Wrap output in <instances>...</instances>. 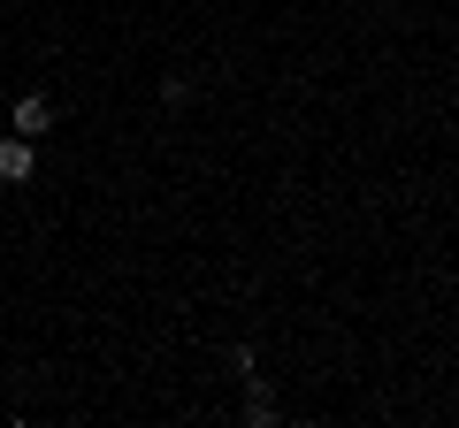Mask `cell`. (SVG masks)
<instances>
[{
	"instance_id": "6da1fadb",
	"label": "cell",
	"mask_w": 459,
	"mask_h": 428,
	"mask_svg": "<svg viewBox=\"0 0 459 428\" xmlns=\"http://www.w3.org/2000/svg\"><path fill=\"white\" fill-rule=\"evenodd\" d=\"M39 176V153H31V138H0V184H31Z\"/></svg>"
},
{
	"instance_id": "7a4b0ae2",
	"label": "cell",
	"mask_w": 459,
	"mask_h": 428,
	"mask_svg": "<svg viewBox=\"0 0 459 428\" xmlns=\"http://www.w3.org/2000/svg\"><path fill=\"white\" fill-rule=\"evenodd\" d=\"M47 123H54V99H47V92H23V99H16V138H39Z\"/></svg>"
}]
</instances>
